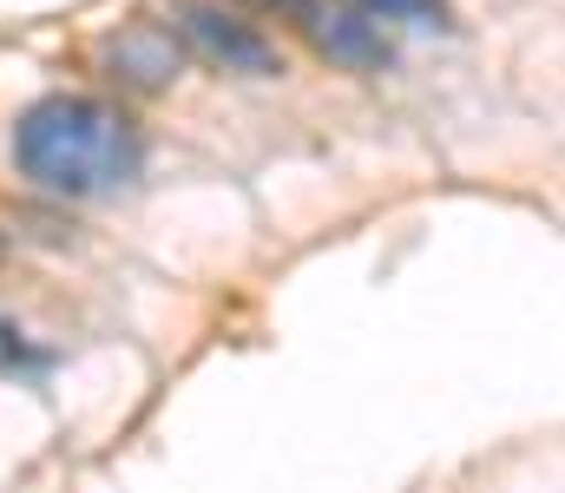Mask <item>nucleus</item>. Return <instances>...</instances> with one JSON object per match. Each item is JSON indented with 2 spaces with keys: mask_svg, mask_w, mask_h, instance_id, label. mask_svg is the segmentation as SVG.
<instances>
[{
  "mask_svg": "<svg viewBox=\"0 0 565 493\" xmlns=\"http://www.w3.org/2000/svg\"><path fill=\"white\" fill-rule=\"evenodd\" d=\"M13 164L53 197H113L139 178L145 139L113 99L53 93L20 112L13 126Z\"/></svg>",
  "mask_w": 565,
  "mask_h": 493,
  "instance_id": "nucleus-1",
  "label": "nucleus"
},
{
  "mask_svg": "<svg viewBox=\"0 0 565 493\" xmlns=\"http://www.w3.org/2000/svg\"><path fill=\"white\" fill-rule=\"evenodd\" d=\"M178 26H184V40H191L211 66H224V73H244V79H270V73H282L277 40H270L257 20L231 13V7L184 0V7H178Z\"/></svg>",
  "mask_w": 565,
  "mask_h": 493,
  "instance_id": "nucleus-2",
  "label": "nucleus"
},
{
  "mask_svg": "<svg viewBox=\"0 0 565 493\" xmlns=\"http://www.w3.org/2000/svg\"><path fill=\"white\" fill-rule=\"evenodd\" d=\"M296 20H302V33L316 40V53L335 60V66H349V73H382V66L395 60L388 26L369 20L362 7H316V0H302Z\"/></svg>",
  "mask_w": 565,
  "mask_h": 493,
  "instance_id": "nucleus-3",
  "label": "nucleus"
},
{
  "mask_svg": "<svg viewBox=\"0 0 565 493\" xmlns=\"http://www.w3.org/2000/svg\"><path fill=\"white\" fill-rule=\"evenodd\" d=\"M99 60H106V73H113L119 86H132V93H158V86H171L178 66H184L178 40H171L164 26H119V33L99 46Z\"/></svg>",
  "mask_w": 565,
  "mask_h": 493,
  "instance_id": "nucleus-4",
  "label": "nucleus"
},
{
  "mask_svg": "<svg viewBox=\"0 0 565 493\" xmlns=\"http://www.w3.org/2000/svg\"><path fill=\"white\" fill-rule=\"evenodd\" d=\"M369 20H395V26H447V0H355Z\"/></svg>",
  "mask_w": 565,
  "mask_h": 493,
  "instance_id": "nucleus-5",
  "label": "nucleus"
},
{
  "mask_svg": "<svg viewBox=\"0 0 565 493\" xmlns=\"http://www.w3.org/2000/svg\"><path fill=\"white\" fill-rule=\"evenodd\" d=\"M250 7H264V13H302V0H250Z\"/></svg>",
  "mask_w": 565,
  "mask_h": 493,
  "instance_id": "nucleus-6",
  "label": "nucleus"
}]
</instances>
